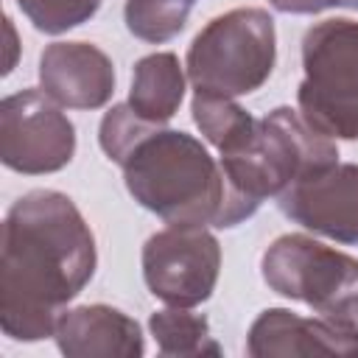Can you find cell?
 Here are the masks:
<instances>
[{"label": "cell", "instance_id": "ba28073f", "mask_svg": "<svg viewBox=\"0 0 358 358\" xmlns=\"http://www.w3.org/2000/svg\"><path fill=\"white\" fill-rule=\"evenodd\" d=\"M76 154V126L42 90H20L0 101V162L25 176L56 173Z\"/></svg>", "mask_w": 358, "mask_h": 358}, {"label": "cell", "instance_id": "9a60e30c", "mask_svg": "<svg viewBox=\"0 0 358 358\" xmlns=\"http://www.w3.org/2000/svg\"><path fill=\"white\" fill-rule=\"evenodd\" d=\"M193 123L204 134L210 145L218 148V154L238 148L257 131V117H252L235 98L213 95V92H196L190 101Z\"/></svg>", "mask_w": 358, "mask_h": 358}, {"label": "cell", "instance_id": "30bf717a", "mask_svg": "<svg viewBox=\"0 0 358 358\" xmlns=\"http://www.w3.org/2000/svg\"><path fill=\"white\" fill-rule=\"evenodd\" d=\"M246 352L252 358L358 355V324L327 316L308 319L288 308H266L249 324Z\"/></svg>", "mask_w": 358, "mask_h": 358}, {"label": "cell", "instance_id": "6da1fadb", "mask_svg": "<svg viewBox=\"0 0 358 358\" xmlns=\"http://www.w3.org/2000/svg\"><path fill=\"white\" fill-rule=\"evenodd\" d=\"M98 266L95 235L76 201L50 187L22 193L6 213L0 243V327L42 341Z\"/></svg>", "mask_w": 358, "mask_h": 358}, {"label": "cell", "instance_id": "ac0fdd59", "mask_svg": "<svg viewBox=\"0 0 358 358\" xmlns=\"http://www.w3.org/2000/svg\"><path fill=\"white\" fill-rule=\"evenodd\" d=\"M103 0H17L20 11L28 17V22L42 34H64L70 28H78L95 11Z\"/></svg>", "mask_w": 358, "mask_h": 358}, {"label": "cell", "instance_id": "52a82bcc", "mask_svg": "<svg viewBox=\"0 0 358 358\" xmlns=\"http://www.w3.org/2000/svg\"><path fill=\"white\" fill-rule=\"evenodd\" d=\"M143 280L148 291L176 308L207 302L221 274V243L207 227L168 224L143 243Z\"/></svg>", "mask_w": 358, "mask_h": 358}, {"label": "cell", "instance_id": "d6986e66", "mask_svg": "<svg viewBox=\"0 0 358 358\" xmlns=\"http://www.w3.org/2000/svg\"><path fill=\"white\" fill-rule=\"evenodd\" d=\"M277 11L282 14H319L324 8H355L358 11V0H268Z\"/></svg>", "mask_w": 358, "mask_h": 358}, {"label": "cell", "instance_id": "e0dca14e", "mask_svg": "<svg viewBox=\"0 0 358 358\" xmlns=\"http://www.w3.org/2000/svg\"><path fill=\"white\" fill-rule=\"evenodd\" d=\"M159 123H151L145 117H140L129 101L126 103H115L103 117H101V126H98V143L103 148V154L112 159V162H123L126 154L148 134L154 131Z\"/></svg>", "mask_w": 358, "mask_h": 358}, {"label": "cell", "instance_id": "7a4b0ae2", "mask_svg": "<svg viewBox=\"0 0 358 358\" xmlns=\"http://www.w3.org/2000/svg\"><path fill=\"white\" fill-rule=\"evenodd\" d=\"M338 162L336 140L319 134L299 109L277 106L257 117V131L218 157L227 182V204L218 229L252 218L266 199H277L294 182Z\"/></svg>", "mask_w": 358, "mask_h": 358}, {"label": "cell", "instance_id": "277c9868", "mask_svg": "<svg viewBox=\"0 0 358 358\" xmlns=\"http://www.w3.org/2000/svg\"><path fill=\"white\" fill-rule=\"evenodd\" d=\"M277 31L266 8L241 6L213 17L190 42L185 70L196 92L249 95L274 73Z\"/></svg>", "mask_w": 358, "mask_h": 358}, {"label": "cell", "instance_id": "5b68a950", "mask_svg": "<svg viewBox=\"0 0 358 358\" xmlns=\"http://www.w3.org/2000/svg\"><path fill=\"white\" fill-rule=\"evenodd\" d=\"M302 70L299 115L330 140H358V20L310 25L302 36Z\"/></svg>", "mask_w": 358, "mask_h": 358}, {"label": "cell", "instance_id": "3957f363", "mask_svg": "<svg viewBox=\"0 0 358 358\" xmlns=\"http://www.w3.org/2000/svg\"><path fill=\"white\" fill-rule=\"evenodd\" d=\"M120 168L129 196L165 224L218 227L227 204L224 171L193 134L157 126Z\"/></svg>", "mask_w": 358, "mask_h": 358}, {"label": "cell", "instance_id": "9c48e42d", "mask_svg": "<svg viewBox=\"0 0 358 358\" xmlns=\"http://www.w3.org/2000/svg\"><path fill=\"white\" fill-rule=\"evenodd\" d=\"M285 218L338 243H358V162H336L277 196Z\"/></svg>", "mask_w": 358, "mask_h": 358}, {"label": "cell", "instance_id": "7c38bea8", "mask_svg": "<svg viewBox=\"0 0 358 358\" xmlns=\"http://www.w3.org/2000/svg\"><path fill=\"white\" fill-rule=\"evenodd\" d=\"M53 338L67 358H140L145 352L137 319L103 302L64 308Z\"/></svg>", "mask_w": 358, "mask_h": 358}, {"label": "cell", "instance_id": "8992f818", "mask_svg": "<svg viewBox=\"0 0 358 358\" xmlns=\"http://www.w3.org/2000/svg\"><path fill=\"white\" fill-rule=\"evenodd\" d=\"M263 282L319 316L358 324V260L310 235L285 232L260 257Z\"/></svg>", "mask_w": 358, "mask_h": 358}, {"label": "cell", "instance_id": "8fae6325", "mask_svg": "<svg viewBox=\"0 0 358 358\" xmlns=\"http://www.w3.org/2000/svg\"><path fill=\"white\" fill-rule=\"evenodd\" d=\"M39 90L67 109H101L115 92V64L92 42H50L39 56Z\"/></svg>", "mask_w": 358, "mask_h": 358}, {"label": "cell", "instance_id": "5bb4252c", "mask_svg": "<svg viewBox=\"0 0 358 358\" xmlns=\"http://www.w3.org/2000/svg\"><path fill=\"white\" fill-rule=\"evenodd\" d=\"M148 330L157 341L159 355L196 358V355H221L218 341L210 333V322L190 308L168 305L148 316Z\"/></svg>", "mask_w": 358, "mask_h": 358}, {"label": "cell", "instance_id": "ffe728a7", "mask_svg": "<svg viewBox=\"0 0 358 358\" xmlns=\"http://www.w3.org/2000/svg\"><path fill=\"white\" fill-rule=\"evenodd\" d=\"M6 39H8V56H6V64H3V76H8V73L14 70V64H17V50H20V45H17V31H14L11 17H6Z\"/></svg>", "mask_w": 358, "mask_h": 358}, {"label": "cell", "instance_id": "2e32d148", "mask_svg": "<svg viewBox=\"0 0 358 358\" xmlns=\"http://www.w3.org/2000/svg\"><path fill=\"white\" fill-rule=\"evenodd\" d=\"M193 3L196 0H126L123 20L137 39L162 45L185 31Z\"/></svg>", "mask_w": 358, "mask_h": 358}, {"label": "cell", "instance_id": "4fadbf2b", "mask_svg": "<svg viewBox=\"0 0 358 358\" xmlns=\"http://www.w3.org/2000/svg\"><path fill=\"white\" fill-rule=\"evenodd\" d=\"M182 98H185V67L179 64L176 53L157 50L134 64L129 106L140 117L162 126L179 112Z\"/></svg>", "mask_w": 358, "mask_h": 358}]
</instances>
